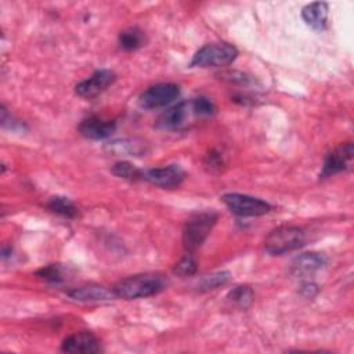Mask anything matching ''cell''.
I'll use <instances>...</instances> for the list:
<instances>
[{
    "mask_svg": "<svg viewBox=\"0 0 354 354\" xmlns=\"http://www.w3.org/2000/svg\"><path fill=\"white\" fill-rule=\"evenodd\" d=\"M195 271H196V263L191 253H187L184 257H181L180 261L173 268V272L180 277H189L195 274Z\"/></svg>",
    "mask_w": 354,
    "mask_h": 354,
    "instance_id": "7402d4cb",
    "label": "cell"
},
{
    "mask_svg": "<svg viewBox=\"0 0 354 354\" xmlns=\"http://www.w3.org/2000/svg\"><path fill=\"white\" fill-rule=\"evenodd\" d=\"M353 155H354V147H353V142L350 141L335 147L325 156L322 170L319 173V178H326L350 169L353 163Z\"/></svg>",
    "mask_w": 354,
    "mask_h": 354,
    "instance_id": "52a82bcc",
    "label": "cell"
},
{
    "mask_svg": "<svg viewBox=\"0 0 354 354\" xmlns=\"http://www.w3.org/2000/svg\"><path fill=\"white\" fill-rule=\"evenodd\" d=\"M116 130V122L101 119V118H87L79 124V131L83 137L90 140H104L108 138Z\"/></svg>",
    "mask_w": 354,
    "mask_h": 354,
    "instance_id": "7c38bea8",
    "label": "cell"
},
{
    "mask_svg": "<svg viewBox=\"0 0 354 354\" xmlns=\"http://www.w3.org/2000/svg\"><path fill=\"white\" fill-rule=\"evenodd\" d=\"M185 171L178 165H167L163 167H153L144 170L142 180L160 188H173L183 183Z\"/></svg>",
    "mask_w": 354,
    "mask_h": 354,
    "instance_id": "9c48e42d",
    "label": "cell"
},
{
    "mask_svg": "<svg viewBox=\"0 0 354 354\" xmlns=\"http://www.w3.org/2000/svg\"><path fill=\"white\" fill-rule=\"evenodd\" d=\"M112 173L120 178L124 180H130V181H137V180H142L144 171L140 170L137 166L131 165L130 162H116L112 166Z\"/></svg>",
    "mask_w": 354,
    "mask_h": 354,
    "instance_id": "d6986e66",
    "label": "cell"
},
{
    "mask_svg": "<svg viewBox=\"0 0 354 354\" xmlns=\"http://www.w3.org/2000/svg\"><path fill=\"white\" fill-rule=\"evenodd\" d=\"M11 246H7L6 243L3 245V248H1V257H3V260H6L10 254H11Z\"/></svg>",
    "mask_w": 354,
    "mask_h": 354,
    "instance_id": "d4e9b609",
    "label": "cell"
},
{
    "mask_svg": "<svg viewBox=\"0 0 354 354\" xmlns=\"http://www.w3.org/2000/svg\"><path fill=\"white\" fill-rule=\"evenodd\" d=\"M301 17L308 26H311L313 29H317V30H322L326 26L328 4L324 1L310 3L303 7Z\"/></svg>",
    "mask_w": 354,
    "mask_h": 354,
    "instance_id": "9a60e30c",
    "label": "cell"
},
{
    "mask_svg": "<svg viewBox=\"0 0 354 354\" xmlns=\"http://www.w3.org/2000/svg\"><path fill=\"white\" fill-rule=\"evenodd\" d=\"M221 199L234 214L242 217H257L267 214L271 210V205L268 202L245 194L230 192L224 194Z\"/></svg>",
    "mask_w": 354,
    "mask_h": 354,
    "instance_id": "5b68a950",
    "label": "cell"
},
{
    "mask_svg": "<svg viewBox=\"0 0 354 354\" xmlns=\"http://www.w3.org/2000/svg\"><path fill=\"white\" fill-rule=\"evenodd\" d=\"M230 281V272L227 271H218V272H213L209 275H203L199 282H198V289L199 290H212L216 289L218 286L225 285Z\"/></svg>",
    "mask_w": 354,
    "mask_h": 354,
    "instance_id": "ffe728a7",
    "label": "cell"
},
{
    "mask_svg": "<svg viewBox=\"0 0 354 354\" xmlns=\"http://www.w3.org/2000/svg\"><path fill=\"white\" fill-rule=\"evenodd\" d=\"M71 299L77 301H104L113 297V290L100 285H86L75 288L66 293Z\"/></svg>",
    "mask_w": 354,
    "mask_h": 354,
    "instance_id": "4fadbf2b",
    "label": "cell"
},
{
    "mask_svg": "<svg viewBox=\"0 0 354 354\" xmlns=\"http://www.w3.org/2000/svg\"><path fill=\"white\" fill-rule=\"evenodd\" d=\"M61 350L65 353H82L91 354L98 353L101 350L98 339L90 332H77L66 339H64L61 344Z\"/></svg>",
    "mask_w": 354,
    "mask_h": 354,
    "instance_id": "30bf717a",
    "label": "cell"
},
{
    "mask_svg": "<svg viewBox=\"0 0 354 354\" xmlns=\"http://www.w3.org/2000/svg\"><path fill=\"white\" fill-rule=\"evenodd\" d=\"M144 41V35L138 28H129L119 35V44L122 48L131 51L138 48Z\"/></svg>",
    "mask_w": 354,
    "mask_h": 354,
    "instance_id": "ac0fdd59",
    "label": "cell"
},
{
    "mask_svg": "<svg viewBox=\"0 0 354 354\" xmlns=\"http://www.w3.org/2000/svg\"><path fill=\"white\" fill-rule=\"evenodd\" d=\"M188 108H189V104L185 101H181V102L170 106L159 116L156 126L159 129H166V130L177 129L178 126H181L184 123L187 113H188Z\"/></svg>",
    "mask_w": 354,
    "mask_h": 354,
    "instance_id": "5bb4252c",
    "label": "cell"
},
{
    "mask_svg": "<svg viewBox=\"0 0 354 354\" xmlns=\"http://www.w3.org/2000/svg\"><path fill=\"white\" fill-rule=\"evenodd\" d=\"M306 234L297 225H281L272 230L266 241L264 249L270 254H283L296 250L304 245Z\"/></svg>",
    "mask_w": 354,
    "mask_h": 354,
    "instance_id": "3957f363",
    "label": "cell"
},
{
    "mask_svg": "<svg viewBox=\"0 0 354 354\" xmlns=\"http://www.w3.org/2000/svg\"><path fill=\"white\" fill-rule=\"evenodd\" d=\"M216 221L217 213L213 210L198 212L185 221L183 230V242L188 253L195 252L205 242Z\"/></svg>",
    "mask_w": 354,
    "mask_h": 354,
    "instance_id": "7a4b0ae2",
    "label": "cell"
},
{
    "mask_svg": "<svg viewBox=\"0 0 354 354\" xmlns=\"http://www.w3.org/2000/svg\"><path fill=\"white\" fill-rule=\"evenodd\" d=\"M180 95V87L174 83H159L141 93L138 102L144 109L166 106Z\"/></svg>",
    "mask_w": 354,
    "mask_h": 354,
    "instance_id": "8992f818",
    "label": "cell"
},
{
    "mask_svg": "<svg viewBox=\"0 0 354 354\" xmlns=\"http://www.w3.org/2000/svg\"><path fill=\"white\" fill-rule=\"evenodd\" d=\"M165 278L160 274L145 272L120 279L113 285L112 290L116 297L131 300L156 295L165 289Z\"/></svg>",
    "mask_w": 354,
    "mask_h": 354,
    "instance_id": "6da1fadb",
    "label": "cell"
},
{
    "mask_svg": "<svg viewBox=\"0 0 354 354\" xmlns=\"http://www.w3.org/2000/svg\"><path fill=\"white\" fill-rule=\"evenodd\" d=\"M326 263V259L321 253L308 252L297 256L290 264V274L297 278L310 277L321 270Z\"/></svg>",
    "mask_w": 354,
    "mask_h": 354,
    "instance_id": "8fae6325",
    "label": "cell"
},
{
    "mask_svg": "<svg viewBox=\"0 0 354 354\" xmlns=\"http://www.w3.org/2000/svg\"><path fill=\"white\" fill-rule=\"evenodd\" d=\"M47 207L55 213L59 214L62 217L66 218H72L77 214V207L75 206V203L65 196H53L50 198V201L47 202Z\"/></svg>",
    "mask_w": 354,
    "mask_h": 354,
    "instance_id": "2e32d148",
    "label": "cell"
},
{
    "mask_svg": "<svg viewBox=\"0 0 354 354\" xmlns=\"http://www.w3.org/2000/svg\"><path fill=\"white\" fill-rule=\"evenodd\" d=\"M36 275L50 283H59L65 279V268L61 264H48L40 268Z\"/></svg>",
    "mask_w": 354,
    "mask_h": 354,
    "instance_id": "44dd1931",
    "label": "cell"
},
{
    "mask_svg": "<svg viewBox=\"0 0 354 354\" xmlns=\"http://www.w3.org/2000/svg\"><path fill=\"white\" fill-rule=\"evenodd\" d=\"M254 299V293L249 286H235L227 295V301L238 308H248Z\"/></svg>",
    "mask_w": 354,
    "mask_h": 354,
    "instance_id": "e0dca14e",
    "label": "cell"
},
{
    "mask_svg": "<svg viewBox=\"0 0 354 354\" xmlns=\"http://www.w3.org/2000/svg\"><path fill=\"white\" fill-rule=\"evenodd\" d=\"M189 106L192 108V111L196 115H201V116L213 115L214 111H216V106H214L213 101L206 98V97H196V98H194Z\"/></svg>",
    "mask_w": 354,
    "mask_h": 354,
    "instance_id": "603a6c76",
    "label": "cell"
},
{
    "mask_svg": "<svg viewBox=\"0 0 354 354\" xmlns=\"http://www.w3.org/2000/svg\"><path fill=\"white\" fill-rule=\"evenodd\" d=\"M317 290H318V288H317V285L313 283V282H304V283L301 285V293H303L306 297H313V296L317 293Z\"/></svg>",
    "mask_w": 354,
    "mask_h": 354,
    "instance_id": "cb8c5ba5",
    "label": "cell"
},
{
    "mask_svg": "<svg viewBox=\"0 0 354 354\" xmlns=\"http://www.w3.org/2000/svg\"><path fill=\"white\" fill-rule=\"evenodd\" d=\"M238 55V50L235 46L218 41V43H209L199 48L192 59L191 66H199V68H210V66H225L230 65Z\"/></svg>",
    "mask_w": 354,
    "mask_h": 354,
    "instance_id": "277c9868",
    "label": "cell"
},
{
    "mask_svg": "<svg viewBox=\"0 0 354 354\" xmlns=\"http://www.w3.org/2000/svg\"><path fill=\"white\" fill-rule=\"evenodd\" d=\"M116 80V75L111 69H97L87 79L82 80L76 84L75 91L77 95L83 98H93L105 91L113 82Z\"/></svg>",
    "mask_w": 354,
    "mask_h": 354,
    "instance_id": "ba28073f",
    "label": "cell"
}]
</instances>
